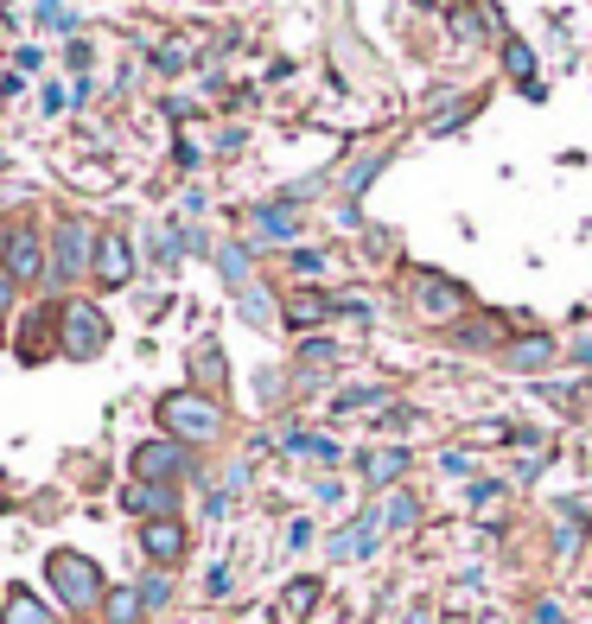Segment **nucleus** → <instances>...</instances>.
<instances>
[{
    "label": "nucleus",
    "mask_w": 592,
    "mask_h": 624,
    "mask_svg": "<svg viewBox=\"0 0 592 624\" xmlns=\"http://www.w3.org/2000/svg\"><path fill=\"white\" fill-rule=\"evenodd\" d=\"M160 427H166V440H179V446H204V440L223 433V402H211L204 389H172L160 402Z\"/></svg>",
    "instance_id": "obj_1"
},
{
    "label": "nucleus",
    "mask_w": 592,
    "mask_h": 624,
    "mask_svg": "<svg viewBox=\"0 0 592 624\" xmlns=\"http://www.w3.org/2000/svg\"><path fill=\"white\" fill-rule=\"evenodd\" d=\"M96 242H102L96 223H83V217L58 223V230H51V287L96 281Z\"/></svg>",
    "instance_id": "obj_2"
},
{
    "label": "nucleus",
    "mask_w": 592,
    "mask_h": 624,
    "mask_svg": "<svg viewBox=\"0 0 592 624\" xmlns=\"http://www.w3.org/2000/svg\"><path fill=\"white\" fill-rule=\"evenodd\" d=\"M45 580H51V593L71 605V612H90V605L102 599V574H96V561H90V554L58 548V554L45 561Z\"/></svg>",
    "instance_id": "obj_3"
},
{
    "label": "nucleus",
    "mask_w": 592,
    "mask_h": 624,
    "mask_svg": "<svg viewBox=\"0 0 592 624\" xmlns=\"http://www.w3.org/2000/svg\"><path fill=\"white\" fill-rule=\"evenodd\" d=\"M58 332H64V351L77 363H90V357H102V344H109V319H102L90 300H71L64 319H58Z\"/></svg>",
    "instance_id": "obj_4"
},
{
    "label": "nucleus",
    "mask_w": 592,
    "mask_h": 624,
    "mask_svg": "<svg viewBox=\"0 0 592 624\" xmlns=\"http://www.w3.org/2000/svg\"><path fill=\"white\" fill-rule=\"evenodd\" d=\"M0 249H7V274L13 281H51V249L39 242V230H7Z\"/></svg>",
    "instance_id": "obj_5"
},
{
    "label": "nucleus",
    "mask_w": 592,
    "mask_h": 624,
    "mask_svg": "<svg viewBox=\"0 0 592 624\" xmlns=\"http://www.w3.org/2000/svg\"><path fill=\"white\" fill-rule=\"evenodd\" d=\"M185 446L179 440H141L134 446V478L141 484H172V478H185Z\"/></svg>",
    "instance_id": "obj_6"
},
{
    "label": "nucleus",
    "mask_w": 592,
    "mask_h": 624,
    "mask_svg": "<svg viewBox=\"0 0 592 624\" xmlns=\"http://www.w3.org/2000/svg\"><path fill=\"white\" fill-rule=\"evenodd\" d=\"M134 281V249L121 230H102L96 242V287H128Z\"/></svg>",
    "instance_id": "obj_7"
},
{
    "label": "nucleus",
    "mask_w": 592,
    "mask_h": 624,
    "mask_svg": "<svg viewBox=\"0 0 592 624\" xmlns=\"http://www.w3.org/2000/svg\"><path fill=\"white\" fill-rule=\"evenodd\" d=\"M382 529H389V523H376V510H370V516H357L351 529H338L332 542H325V554H332V561H363V554H376Z\"/></svg>",
    "instance_id": "obj_8"
},
{
    "label": "nucleus",
    "mask_w": 592,
    "mask_h": 624,
    "mask_svg": "<svg viewBox=\"0 0 592 624\" xmlns=\"http://www.w3.org/2000/svg\"><path fill=\"white\" fill-rule=\"evenodd\" d=\"M414 306H421L427 319H452V312H465V287L446 281V274H421V287H414Z\"/></svg>",
    "instance_id": "obj_9"
},
{
    "label": "nucleus",
    "mask_w": 592,
    "mask_h": 624,
    "mask_svg": "<svg viewBox=\"0 0 592 624\" xmlns=\"http://www.w3.org/2000/svg\"><path fill=\"white\" fill-rule=\"evenodd\" d=\"M141 548H147V561H153V567H172V561L185 554V529L172 523V516H160V523H147V529H141Z\"/></svg>",
    "instance_id": "obj_10"
},
{
    "label": "nucleus",
    "mask_w": 592,
    "mask_h": 624,
    "mask_svg": "<svg viewBox=\"0 0 592 624\" xmlns=\"http://www.w3.org/2000/svg\"><path fill=\"white\" fill-rule=\"evenodd\" d=\"M217 274H223V287L236 293H249L255 287V262H249V249H242V242H217Z\"/></svg>",
    "instance_id": "obj_11"
},
{
    "label": "nucleus",
    "mask_w": 592,
    "mask_h": 624,
    "mask_svg": "<svg viewBox=\"0 0 592 624\" xmlns=\"http://www.w3.org/2000/svg\"><path fill=\"white\" fill-rule=\"evenodd\" d=\"M249 223H255V236H261V242H293V236H300V217H293L287 204H255V217H249Z\"/></svg>",
    "instance_id": "obj_12"
},
{
    "label": "nucleus",
    "mask_w": 592,
    "mask_h": 624,
    "mask_svg": "<svg viewBox=\"0 0 592 624\" xmlns=\"http://www.w3.org/2000/svg\"><path fill=\"white\" fill-rule=\"evenodd\" d=\"M121 504H128L134 516H153V523H160V516L172 510V484H128Z\"/></svg>",
    "instance_id": "obj_13"
},
{
    "label": "nucleus",
    "mask_w": 592,
    "mask_h": 624,
    "mask_svg": "<svg viewBox=\"0 0 592 624\" xmlns=\"http://www.w3.org/2000/svg\"><path fill=\"white\" fill-rule=\"evenodd\" d=\"M503 71H510V77H516L529 96H542V83H535V51L522 45V39H510V45H503Z\"/></svg>",
    "instance_id": "obj_14"
},
{
    "label": "nucleus",
    "mask_w": 592,
    "mask_h": 624,
    "mask_svg": "<svg viewBox=\"0 0 592 624\" xmlns=\"http://www.w3.org/2000/svg\"><path fill=\"white\" fill-rule=\"evenodd\" d=\"M402 465H408V453L382 446V453H370V459H363V472H370V484H395V478H402Z\"/></svg>",
    "instance_id": "obj_15"
},
{
    "label": "nucleus",
    "mask_w": 592,
    "mask_h": 624,
    "mask_svg": "<svg viewBox=\"0 0 592 624\" xmlns=\"http://www.w3.org/2000/svg\"><path fill=\"white\" fill-rule=\"evenodd\" d=\"M548 357H554V338H522V344H510V363H516V370H542Z\"/></svg>",
    "instance_id": "obj_16"
},
{
    "label": "nucleus",
    "mask_w": 592,
    "mask_h": 624,
    "mask_svg": "<svg viewBox=\"0 0 592 624\" xmlns=\"http://www.w3.org/2000/svg\"><path fill=\"white\" fill-rule=\"evenodd\" d=\"M147 612V599L134 593V586H121V593H109V624H134Z\"/></svg>",
    "instance_id": "obj_17"
},
{
    "label": "nucleus",
    "mask_w": 592,
    "mask_h": 624,
    "mask_svg": "<svg viewBox=\"0 0 592 624\" xmlns=\"http://www.w3.org/2000/svg\"><path fill=\"white\" fill-rule=\"evenodd\" d=\"M7 624H51V612H45L32 593H13V599H7Z\"/></svg>",
    "instance_id": "obj_18"
},
{
    "label": "nucleus",
    "mask_w": 592,
    "mask_h": 624,
    "mask_svg": "<svg viewBox=\"0 0 592 624\" xmlns=\"http://www.w3.org/2000/svg\"><path fill=\"white\" fill-rule=\"evenodd\" d=\"M376 172H382V153H363V160H357L351 172H344V192H351V198H357V192H363V185H370V179H376Z\"/></svg>",
    "instance_id": "obj_19"
},
{
    "label": "nucleus",
    "mask_w": 592,
    "mask_h": 624,
    "mask_svg": "<svg viewBox=\"0 0 592 624\" xmlns=\"http://www.w3.org/2000/svg\"><path fill=\"white\" fill-rule=\"evenodd\" d=\"M39 26H45V32H71V26H77V13L64 7V0H39Z\"/></svg>",
    "instance_id": "obj_20"
},
{
    "label": "nucleus",
    "mask_w": 592,
    "mask_h": 624,
    "mask_svg": "<svg viewBox=\"0 0 592 624\" xmlns=\"http://www.w3.org/2000/svg\"><path fill=\"white\" fill-rule=\"evenodd\" d=\"M312 599H319V580H293V586H287V599H281V612H287V618H300Z\"/></svg>",
    "instance_id": "obj_21"
},
{
    "label": "nucleus",
    "mask_w": 592,
    "mask_h": 624,
    "mask_svg": "<svg viewBox=\"0 0 592 624\" xmlns=\"http://www.w3.org/2000/svg\"><path fill=\"white\" fill-rule=\"evenodd\" d=\"M452 32H459V39H484V32H491V20H484L478 7H459V13H452Z\"/></svg>",
    "instance_id": "obj_22"
},
{
    "label": "nucleus",
    "mask_w": 592,
    "mask_h": 624,
    "mask_svg": "<svg viewBox=\"0 0 592 624\" xmlns=\"http://www.w3.org/2000/svg\"><path fill=\"white\" fill-rule=\"evenodd\" d=\"M287 446H293V453H312V459H325V465L338 459V446H332V440H319V433H293Z\"/></svg>",
    "instance_id": "obj_23"
},
{
    "label": "nucleus",
    "mask_w": 592,
    "mask_h": 624,
    "mask_svg": "<svg viewBox=\"0 0 592 624\" xmlns=\"http://www.w3.org/2000/svg\"><path fill=\"white\" fill-rule=\"evenodd\" d=\"M242 312H249L255 325H274V300H268L261 287H249V293H242Z\"/></svg>",
    "instance_id": "obj_24"
},
{
    "label": "nucleus",
    "mask_w": 592,
    "mask_h": 624,
    "mask_svg": "<svg viewBox=\"0 0 592 624\" xmlns=\"http://www.w3.org/2000/svg\"><path fill=\"white\" fill-rule=\"evenodd\" d=\"M319 312H325V300H319V293H300V300L287 306V325H312Z\"/></svg>",
    "instance_id": "obj_25"
},
{
    "label": "nucleus",
    "mask_w": 592,
    "mask_h": 624,
    "mask_svg": "<svg viewBox=\"0 0 592 624\" xmlns=\"http://www.w3.org/2000/svg\"><path fill=\"white\" fill-rule=\"evenodd\" d=\"M382 523H389V529H414V497H389Z\"/></svg>",
    "instance_id": "obj_26"
},
{
    "label": "nucleus",
    "mask_w": 592,
    "mask_h": 624,
    "mask_svg": "<svg viewBox=\"0 0 592 624\" xmlns=\"http://www.w3.org/2000/svg\"><path fill=\"white\" fill-rule=\"evenodd\" d=\"M338 408H344V414H351V408H382V389H344Z\"/></svg>",
    "instance_id": "obj_27"
},
{
    "label": "nucleus",
    "mask_w": 592,
    "mask_h": 624,
    "mask_svg": "<svg viewBox=\"0 0 592 624\" xmlns=\"http://www.w3.org/2000/svg\"><path fill=\"white\" fill-rule=\"evenodd\" d=\"M166 593H172V586H166V574H153V580L141 586V599H147V605H166Z\"/></svg>",
    "instance_id": "obj_28"
},
{
    "label": "nucleus",
    "mask_w": 592,
    "mask_h": 624,
    "mask_svg": "<svg viewBox=\"0 0 592 624\" xmlns=\"http://www.w3.org/2000/svg\"><path fill=\"white\" fill-rule=\"evenodd\" d=\"M204 586H211V593L223 599V593H230V586H236V574H230V567H217V574H211V580H204Z\"/></svg>",
    "instance_id": "obj_29"
},
{
    "label": "nucleus",
    "mask_w": 592,
    "mask_h": 624,
    "mask_svg": "<svg viewBox=\"0 0 592 624\" xmlns=\"http://www.w3.org/2000/svg\"><path fill=\"white\" fill-rule=\"evenodd\" d=\"M535 624H567V618H561V605H535Z\"/></svg>",
    "instance_id": "obj_30"
},
{
    "label": "nucleus",
    "mask_w": 592,
    "mask_h": 624,
    "mask_svg": "<svg viewBox=\"0 0 592 624\" xmlns=\"http://www.w3.org/2000/svg\"><path fill=\"white\" fill-rule=\"evenodd\" d=\"M13 300V274H0V306H7Z\"/></svg>",
    "instance_id": "obj_31"
},
{
    "label": "nucleus",
    "mask_w": 592,
    "mask_h": 624,
    "mask_svg": "<svg viewBox=\"0 0 592 624\" xmlns=\"http://www.w3.org/2000/svg\"><path fill=\"white\" fill-rule=\"evenodd\" d=\"M580 363H592V338H586V344H580Z\"/></svg>",
    "instance_id": "obj_32"
}]
</instances>
